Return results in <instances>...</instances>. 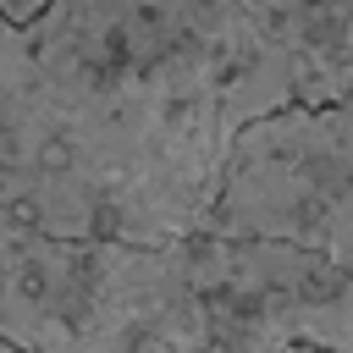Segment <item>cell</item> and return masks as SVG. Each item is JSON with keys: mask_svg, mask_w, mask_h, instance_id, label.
<instances>
[{"mask_svg": "<svg viewBox=\"0 0 353 353\" xmlns=\"http://www.w3.org/2000/svg\"><path fill=\"white\" fill-rule=\"evenodd\" d=\"M353 88V0H50L0 22V221L165 248L243 127Z\"/></svg>", "mask_w": 353, "mask_h": 353, "instance_id": "6da1fadb", "label": "cell"}, {"mask_svg": "<svg viewBox=\"0 0 353 353\" xmlns=\"http://www.w3.org/2000/svg\"><path fill=\"white\" fill-rule=\"evenodd\" d=\"M0 342L17 353H215L182 243L132 248L0 221Z\"/></svg>", "mask_w": 353, "mask_h": 353, "instance_id": "7a4b0ae2", "label": "cell"}, {"mask_svg": "<svg viewBox=\"0 0 353 353\" xmlns=\"http://www.w3.org/2000/svg\"><path fill=\"white\" fill-rule=\"evenodd\" d=\"M199 232L292 243L353 276V88L243 127Z\"/></svg>", "mask_w": 353, "mask_h": 353, "instance_id": "3957f363", "label": "cell"}, {"mask_svg": "<svg viewBox=\"0 0 353 353\" xmlns=\"http://www.w3.org/2000/svg\"><path fill=\"white\" fill-rule=\"evenodd\" d=\"M215 353H353V276L259 237H182Z\"/></svg>", "mask_w": 353, "mask_h": 353, "instance_id": "277c9868", "label": "cell"}, {"mask_svg": "<svg viewBox=\"0 0 353 353\" xmlns=\"http://www.w3.org/2000/svg\"><path fill=\"white\" fill-rule=\"evenodd\" d=\"M44 6H50V0H0V22H6V28H22V22L39 17Z\"/></svg>", "mask_w": 353, "mask_h": 353, "instance_id": "5b68a950", "label": "cell"}, {"mask_svg": "<svg viewBox=\"0 0 353 353\" xmlns=\"http://www.w3.org/2000/svg\"><path fill=\"white\" fill-rule=\"evenodd\" d=\"M0 353H17V347H6V342H0Z\"/></svg>", "mask_w": 353, "mask_h": 353, "instance_id": "8992f818", "label": "cell"}]
</instances>
